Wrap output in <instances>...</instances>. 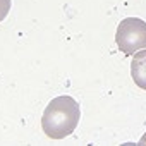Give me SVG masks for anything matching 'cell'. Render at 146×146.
<instances>
[{"label": "cell", "instance_id": "6da1fadb", "mask_svg": "<svg viewBox=\"0 0 146 146\" xmlns=\"http://www.w3.org/2000/svg\"><path fill=\"white\" fill-rule=\"evenodd\" d=\"M79 103L72 96L53 98L41 117V129L50 139H64L74 132L79 124Z\"/></svg>", "mask_w": 146, "mask_h": 146}, {"label": "cell", "instance_id": "5b68a950", "mask_svg": "<svg viewBox=\"0 0 146 146\" xmlns=\"http://www.w3.org/2000/svg\"><path fill=\"white\" fill-rule=\"evenodd\" d=\"M139 143H141V144H146V134H144V136L141 137V141H139Z\"/></svg>", "mask_w": 146, "mask_h": 146}, {"label": "cell", "instance_id": "277c9868", "mask_svg": "<svg viewBox=\"0 0 146 146\" xmlns=\"http://www.w3.org/2000/svg\"><path fill=\"white\" fill-rule=\"evenodd\" d=\"M11 11V0H0V23H2Z\"/></svg>", "mask_w": 146, "mask_h": 146}, {"label": "cell", "instance_id": "7a4b0ae2", "mask_svg": "<svg viewBox=\"0 0 146 146\" xmlns=\"http://www.w3.org/2000/svg\"><path fill=\"white\" fill-rule=\"evenodd\" d=\"M115 41L119 50L124 55H134L139 50L146 48V23L139 17H127L120 21Z\"/></svg>", "mask_w": 146, "mask_h": 146}, {"label": "cell", "instance_id": "3957f363", "mask_svg": "<svg viewBox=\"0 0 146 146\" xmlns=\"http://www.w3.org/2000/svg\"><path fill=\"white\" fill-rule=\"evenodd\" d=\"M131 76L132 81L146 91V48L134 53L131 62Z\"/></svg>", "mask_w": 146, "mask_h": 146}]
</instances>
